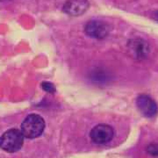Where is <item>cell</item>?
Returning <instances> with one entry per match:
<instances>
[{"instance_id": "6da1fadb", "label": "cell", "mask_w": 158, "mask_h": 158, "mask_svg": "<svg viewBox=\"0 0 158 158\" xmlns=\"http://www.w3.org/2000/svg\"><path fill=\"white\" fill-rule=\"evenodd\" d=\"M45 129V121L41 116L32 113L23 120L21 129L23 135L28 139H34L42 135Z\"/></svg>"}, {"instance_id": "7a4b0ae2", "label": "cell", "mask_w": 158, "mask_h": 158, "mask_svg": "<svg viewBox=\"0 0 158 158\" xmlns=\"http://www.w3.org/2000/svg\"><path fill=\"white\" fill-rule=\"evenodd\" d=\"M24 135L20 130H7L0 137V148L8 153L19 151L24 144Z\"/></svg>"}, {"instance_id": "3957f363", "label": "cell", "mask_w": 158, "mask_h": 158, "mask_svg": "<svg viewBox=\"0 0 158 158\" xmlns=\"http://www.w3.org/2000/svg\"><path fill=\"white\" fill-rule=\"evenodd\" d=\"M114 129L107 124L96 125L90 132L91 141L98 145H106L113 141Z\"/></svg>"}, {"instance_id": "277c9868", "label": "cell", "mask_w": 158, "mask_h": 158, "mask_svg": "<svg viewBox=\"0 0 158 158\" xmlns=\"http://www.w3.org/2000/svg\"><path fill=\"white\" fill-rule=\"evenodd\" d=\"M109 32V26L102 20H90L86 23L85 27V33L86 35L93 39H105L108 36Z\"/></svg>"}, {"instance_id": "5b68a950", "label": "cell", "mask_w": 158, "mask_h": 158, "mask_svg": "<svg viewBox=\"0 0 158 158\" xmlns=\"http://www.w3.org/2000/svg\"><path fill=\"white\" fill-rule=\"evenodd\" d=\"M88 0H67L62 6V11L72 17H78L85 13L89 9Z\"/></svg>"}, {"instance_id": "8992f818", "label": "cell", "mask_w": 158, "mask_h": 158, "mask_svg": "<svg viewBox=\"0 0 158 158\" xmlns=\"http://www.w3.org/2000/svg\"><path fill=\"white\" fill-rule=\"evenodd\" d=\"M137 107L144 116L148 118H152L156 115L158 112V106L155 100L149 96L142 94L136 99Z\"/></svg>"}, {"instance_id": "52a82bcc", "label": "cell", "mask_w": 158, "mask_h": 158, "mask_svg": "<svg viewBox=\"0 0 158 158\" xmlns=\"http://www.w3.org/2000/svg\"><path fill=\"white\" fill-rule=\"evenodd\" d=\"M130 49L134 53V55L138 58L146 56L148 52L147 43L142 40H132V44H130Z\"/></svg>"}, {"instance_id": "ba28073f", "label": "cell", "mask_w": 158, "mask_h": 158, "mask_svg": "<svg viewBox=\"0 0 158 158\" xmlns=\"http://www.w3.org/2000/svg\"><path fill=\"white\" fill-rule=\"evenodd\" d=\"M41 88L44 90H46L47 92H49V93H54V92L56 91L55 86L52 85L51 83H48V82H44V83H42Z\"/></svg>"}, {"instance_id": "9c48e42d", "label": "cell", "mask_w": 158, "mask_h": 158, "mask_svg": "<svg viewBox=\"0 0 158 158\" xmlns=\"http://www.w3.org/2000/svg\"><path fill=\"white\" fill-rule=\"evenodd\" d=\"M147 151L151 156H158V144H150L147 148Z\"/></svg>"}, {"instance_id": "30bf717a", "label": "cell", "mask_w": 158, "mask_h": 158, "mask_svg": "<svg viewBox=\"0 0 158 158\" xmlns=\"http://www.w3.org/2000/svg\"><path fill=\"white\" fill-rule=\"evenodd\" d=\"M6 1H9V0H0V2H6Z\"/></svg>"}]
</instances>
